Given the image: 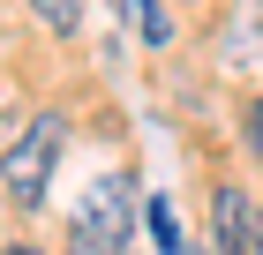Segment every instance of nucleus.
Segmentation results:
<instances>
[{
    "label": "nucleus",
    "instance_id": "nucleus-1",
    "mask_svg": "<svg viewBox=\"0 0 263 255\" xmlns=\"http://www.w3.org/2000/svg\"><path fill=\"white\" fill-rule=\"evenodd\" d=\"M136 233V188L128 180H90L68 210V255H121Z\"/></svg>",
    "mask_w": 263,
    "mask_h": 255
},
{
    "label": "nucleus",
    "instance_id": "nucleus-2",
    "mask_svg": "<svg viewBox=\"0 0 263 255\" xmlns=\"http://www.w3.org/2000/svg\"><path fill=\"white\" fill-rule=\"evenodd\" d=\"M61 143H68V120L61 113H38L8 150H0V188H8L23 210L45 203V180H53V165H61Z\"/></svg>",
    "mask_w": 263,
    "mask_h": 255
},
{
    "label": "nucleus",
    "instance_id": "nucleus-3",
    "mask_svg": "<svg viewBox=\"0 0 263 255\" xmlns=\"http://www.w3.org/2000/svg\"><path fill=\"white\" fill-rule=\"evenodd\" d=\"M211 225H218V255H256V203L241 195V188H218L211 195Z\"/></svg>",
    "mask_w": 263,
    "mask_h": 255
},
{
    "label": "nucleus",
    "instance_id": "nucleus-4",
    "mask_svg": "<svg viewBox=\"0 0 263 255\" xmlns=\"http://www.w3.org/2000/svg\"><path fill=\"white\" fill-rule=\"evenodd\" d=\"M151 240H158V255H188V233H181V210H173V203L165 195H151Z\"/></svg>",
    "mask_w": 263,
    "mask_h": 255
},
{
    "label": "nucleus",
    "instance_id": "nucleus-5",
    "mask_svg": "<svg viewBox=\"0 0 263 255\" xmlns=\"http://www.w3.org/2000/svg\"><path fill=\"white\" fill-rule=\"evenodd\" d=\"M136 30H143V45H173V15H165V0H143V8H136Z\"/></svg>",
    "mask_w": 263,
    "mask_h": 255
},
{
    "label": "nucleus",
    "instance_id": "nucleus-6",
    "mask_svg": "<svg viewBox=\"0 0 263 255\" xmlns=\"http://www.w3.org/2000/svg\"><path fill=\"white\" fill-rule=\"evenodd\" d=\"M30 8H38L45 30H76V23H83V0H30Z\"/></svg>",
    "mask_w": 263,
    "mask_h": 255
},
{
    "label": "nucleus",
    "instance_id": "nucleus-7",
    "mask_svg": "<svg viewBox=\"0 0 263 255\" xmlns=\"http://www.w3.org/2000/svg\"><path fill=\"white\" fill-rule=\"evenodd\" d=\"M241 135H248V150L263 158V98H248V113H241Z\"/></svg>",
    "mask_w": 263,
    "mask_h": 255
},
{
    "label": "nucleus",
    "instance_id": "nucleus-8",
    "mask_svg": "<svg viewBox=\"0 0 263 255\" xmlns=\"http://www.w3.org/2000/svg\"><path fill=\"white\" fill-rule=\"evenodd\" d=\"M113 8H121V15H128V23H136V8H143V0H113Z\"/></svg>",
    "mask_w": 263,
    "mask_h": 255
},
{
    "label": "nucleus",
    "instance_id": "nucleus-9",
    "mask_svg": "<svg viewBox=\"0 0 263 255\" xmlns=\"http://www.w3.org/2000/svg\"><path fill=\"white\" fill-rule=\"evenodd\" d=\"M256 255H263V225H256Z\"/></svg>",
    "mask_w": 263,
    "mask_h": 255
}]
</instances>
